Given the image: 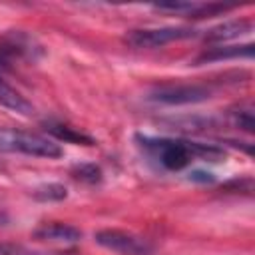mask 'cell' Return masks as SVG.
Listing matches in <instances>:
<instances>
[{"mask_svg": "<svg viewBox=\"0 0 255 255\" xmlns=\"http://www.w3.org/2000/svg\"><path fill=\"white\" fill-rule=\"evenodd\" d=\"M197 30L189 26H163V28H145V30H131L126 36V42L133 48H161L169 42L195 38Z\"/></svg>", "mask_w": 255, "mask_h": 255, "instance_id": "obj_3", "label": "cell"}, {"mask_svg": "<svg viewBox=\"0 0 255 255\" xmlns=\"http://www.w3.org/2000/svg\"><path fill=\"white\" fill-rule=\"evenodd\" d=\"M0 151L6 153H26L34 157H48L56 159L64 151L60 143H56L50 137L30 133V131H20V129H0Z\"/></svg>", "mask_w": 255, "mask_h": 255, "instance_id": "obj_2", "label": "cell"}, {"mask_svg": "<svg viewBox=\"0 0 255 255\" xmlns=\"http://www.w3.org/2000/svg\"><path fill=\"white\" fill-rule=\"evenodd\" d=\"M44 129H46L50 135H54L56 139L66 141V143H76V145H96V141H94L90 135H86V133L78 131L76 128H70V126L62 124V122H52V120H50V122L44 124Z\"/></svg>", "mask_w": 255, "mask_h": 255, "instance_id": "obj_9", "label": "cell"}, {"mask_svg": "<svg viewBox=\"0 0 255 255\" xmlns=\"http://www.w3.org/2000/svg\"><path fill=\"white\" fill-rule=\"evenodd\" d=\"M0 106L12 110L16 114H22V116L34 114V106L18 90H14L10 84H6L2 78H0Z\"/></svg>", "mask_w": 255, "mask_h": 255, "instance_id": "obj_10", "label": "cell"}, {"mask_svg": "<svg viewBox=\"0 0 255 255\" xmlns=\"http://www.w3.org/2000/svg\"><path fill=\"white\" fill-rule=\"evenodd\" d=\"M253 50H255L253 44H245V46H215V48H207L203 54H199L195 64L221 62V60H231V58H253Z\"/></svg>", "mask_w": 255, "mask_h": 255, "instance_id": "obj_8", "label": "cell"}, {"mask_svg": "<svg viewBox=\"0 0 255 255\" xmlns=\"http://www.w3.org/2000/svg\"><path fill=\"white\" fill-rule=\"evenodd\" d=\"M34 199L38 201H62L68 197V189L62 183H44L32 191Z\"/></svg>", "mask_w": 255, "mask_h": 255, "instance_id": "obj_12", "label": "cell"}, {"mask_svg": "<svg viewBox=\"0 0 255 255\" xmlns=\"http://www.w3.org/2000/svg\"><path fill=\"white\" fill-rule=\"evenodd\" d=\"M72 177L84 183H98L102 181V169L96 163H76L72 167Z\"/></svg>", "mask_w": 255, "mask_h": 255, "instance_id": "obj_13", "label": "cell"}, {"mask_svg": "<svg viewBox=\"0 0 255 255\" xmlns=\"http://www.w3.org/2000/svg\"><path fill=\"white\" fill-rule=\"evenodd\" d=\"M36 239L42 241H56V243H78L82 239V231L74 225L60 223V221H50L42 223L40 227L34 229L32 233Z\"/></svg>", "mask_w": 255, "mask_h": 255, "instance_id": "obj_6", "label": "cell"}, {"mask_svg": "<svg viewBox=\"0 0 255 255\" xmlns=\"http://www.w3.org/2000/svg\"><path fill=\"white\" fill-rule=\"evenodd\" d=\"M137 141L141 147L151 151L159 163L171 171L183 169L193 155L207 157L211 161H217L223 157V149L217 145H207V143H197L189 139H165V137H149V135H137Z\"/></svg>", "mask_w": 255, "mask_h": 255, "instance_id": "obj_1", "label": "cell"}, {"mask_svg": "<svg viewBox=\"0 0 255 255\" xmlns=\"http://www.w3.org/2000/svg\"><path fill=\"white\" fill-rule=\"evenodd\" d=\"M187 179L189 181H195V183H213L215 181V175L209 173V171H203V169H193V171H189Z\"/></svg>", "mask_w": 255, "mask_h": 255, "instance_id": "obj_15", "label": "cell"}, {"mask_svg": "<svg viewBox=\"0 0 255 255\" xmlns=\"http://www.w3.org/2000/svg\"><path fill=\"white\" fill-rule=\"evenodd\" d=\"M94 239L98 245L120 255H145L149 251V245L141 237L122 229H102L94 235Z\"/></svg>", "mask_w": 255, "mask_h": 255, "instance_id": "obj_5", "label": "cell"}, {"mask_svg": "<svg viewBox=\"0 0 255 255\" xmlns=\"http://www.w3.org/2000/svg\"><path fill=\"white\" fill-rule=\"evenodd\" d=\"M253 30V24L251 20H245V18H239V20H227L219 26H213L211 30H207L205 34V40L207 42H229V40H235L243 34H249Z\"/></svg>", "mask_w": 255, "mask_h": 255, "instance_id": "obj_7", "label": "cell"}, {"mask_svg": "<svg viewBox=\"0 0 255 255\" xmlns=\"http://www.w3.org/2000/svg\"><path fill=\"white\" fill-rule=\"evenodd\" d=\"M0 255H42L18 243H0Z\"/></svg>", "mask_w": 255, "mask_h": 255, "instance_id": "obj_14", "label": "cell"}, {"mask_svg": "<svg viewBox=\"0 0 255 255\" xmlns=\"http://www.w3.org/2000/svg\"><path fill=\"white\" fill-rule=\"evenodd\" d=\"M209 98H211V88L203 84H165L149 92V100L167 104V106L199 104Z\"/></svg>", "mask_w": 255, "mask_h": 255, "instance_id": "obj_4", "label": "cell"}, {"mask_svg": "<svg viewBox=\"0 0 255 255\" xmlns=\"http://www.w3.org/2000/svg\"><path fill=\"white\" fill-rule=\"evenodd\" d=\"M229 120L233 126H237L239 129L247 131V133H253L255 129V118H253V106L251 104H239L235 108L229 110Z\"/></svg>", "mask_w": 255, "mask_h": 255, "instance_id": "obj_11", "label": "cell"}]
</instances>
